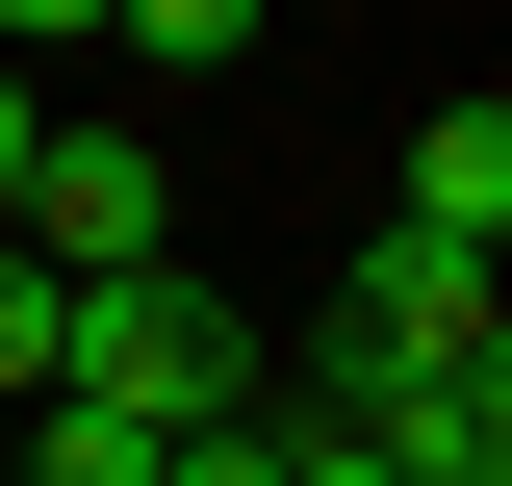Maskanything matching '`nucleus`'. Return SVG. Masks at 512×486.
<instances>
[{
  "label": "nucleus",
  "mask_w": 512,
  "mask_h": 486,
  "mask_svg": "<svg viewBox=\"0 0 512 486\" xmlns=\"http://www.w3.org/2000/svg\"><path fill=\"white\" fill-rule=\"evenodd\" d=\"M52 410H103V435H205V410H256V359H231V307L154 256V282H52Z\"/></svg>",
  "instance_id": "f257e3e1"
},
{
  "label": "nucleus",
  "mask_w": 512,
  "mask_h": 486,
  "mask_svg": "<svg viewBox=\"0 0 512 486\" xmlns=\"http://www.w3.org/2000/svg\"><path fill=\"white\" fill-rule=\"evenodd\" d=\"M0 231L52 256V282H154V256H180V205H154V128H52Z\"/></svg>",
  "instance_id": "f03ea898"
},
{
  "label": "nucleus",
  "mask_w": 512,
  "mask_h": 486,
  "mask_svg": "<svg viewBox=\"0 0 512 486\" xmlns=\"http://www.w3.org/2000/svg\"><path fill=\"white\" fill-rule=\"evenodd\" d=\"M487 256H436V231H359V282H333V359H384V384H436V359H487Z\"/></svg>",
  "instance_id": "7ed1b4c3"
},
{
  "label": "nucleus",
  "mask_w": 512,
  "mask_h": 486,
  "mask_svg": "<svg viewBox=\"0 0 512 486\" xmlns=\"http://www.w3.org/2000/svg\"><path fill=\"white\" fill-rule=\"evenodd\" d=\"M384 231H436V256L512 282V103H436V128H410V205H384Z\"/></svg>",
  "instance_id": "20e7f679"
},
{
  "label": "nucleus",
  "mask_w": 512,
  "mask_h": 486,
  "mask_svg": "<svg viewBox=\"0 0 512 486\" xmlns=\"http://www.w3.org/2000/svg\"><path fill=\"white\" fill-rule=\"evenodd\" d=\"M103 52H128V77H231V52H256V0H103Z\"/></svg>",
  "instance_id": "39448f33"
},
{
  "label": "nucleus",
  "mask_w": 512,
  "mask_h": 486,
  "mask_svg": "<svg viewBox=\"0 0 512 486\" xmlns=\"http://www.w3.org/2000/svg\"><path fill=\"white\" fill-rule=\"evenodd\" d=\"M154 486H308V435H282V410H205V435H180Z\"/></svg>",
  "instance_id": "423d86ee"
},
{
  "label": "nucleus",
  "mask_w": 512,
  "mask_h": 486,
  "mask_svg": "<svg viewBox=\"0 0 512 486\" xmlns=\"http://www.w3.org/2000/svg\"><path fill=\"white\" fill-rule=\"evenodd\" d=\"M0 410H52V256L0 231Z\"/></svg>",
  "instance_id": "0eeeda50"
}]
</instances>
